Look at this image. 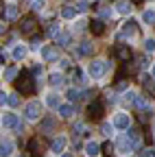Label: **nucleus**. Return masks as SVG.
Here are the masks:
<instances>
[{
    "label": "nucleus",
    "instance_id": "f257e3e1",
    "mask_svg": "<svg viewBox=\"0 0 155 157\" xmlns=\"http://www.w3.org/2000/svg\"><path fill=\"white\" fill-rule=\"evenodd\" d=\"M15 90H17V92H22V94H33V90H35L33 78H31L29 74H22V76L15 81Z\"/></svg>",
    "mask_w": 155,
    "mask_h": 157
},
{
    "label": "nucleus",
    "instance_id": "f03ea898",
    "mask_svg": "<svg viewBox=\"0 0 155 157\" xmlns=\"http://www.w3.org/2000/svg\"><path fill=\"white\" fill-rule=\"evenodd\" d=\"M87 70H90V76H92V78H101V76L105 74V70H107V63L103 61V59H96V61L90 63Z\"/></svg>",
    "mask_w": 155,
    "mask_h": 157
},
{
    "label": "nucleus",
    "instance_id": "7ed1b4c3",
    "mask_svg": "<svg viewBox=\"0 0 155 157\" xmlns=\"http://www.w3.org/2000/svg\"><path fill=\"white\" fill-rule=\"evenodd\" d=\"M24 116L29 118V120H37V118H40L42 116V105L40 103H29L26 107H24Z\"/></svg>",
    "mask_w": 155,
    "mask_h": 157
},
{
    "label": "nucleus",
    "instance_id": "20e7f679",
    "mask_svg": "<svg viewBox=\"0 0 155 157\" xmlns=\"http://www.w3.org/2000/svg\"><path fill=\"white\" fill-rule=\"evenodd\" d=\"M116 146H118V151H120V153H129V151H131L135 144H133V140H131V135L127 133V135H120V137H118Z\"/></svg>",
    "mask_w": 155,
    "mask_h": 157
},
{
    "label": "nucleus",
    "instance_id": "39448f33",
    "mask_svg": "<svg viewBox=\"0 0 155 157\" xmlns=\"http://www.w3.org/2000/svg\"><path fill=\"white\" fill-rule=\"evenodd\" d=\"M2 127L7 129H20V118L15 113H5L2 116Z\"/></svg>",
    "mask_w": 155,
    "mask_h": 157
},
{
    "label": "nucleus",
    "instance_id": "423d86ee",
    "mask_svg": "<svg viewBox=\"0 0 155 157\" xmlns=\"http://www.w3.org/2000/svg\"><path fill=\"white\" fill-rule=\"evenodd\" d=\"M87 113H90L92 118H101V116H103V103H101V101H92V103L87 105Z\"/></svg>",
    "mask_w": 155,
    "mask_h": 157
},
{
    "label": "nucleus",
    "instance_id": "0eeeda50",
    "mask_svg": "<svg viewBox=\"0 0 155 157\" xmlns=\"http://www.w3.org/2000/svg\"><path fill=\"white\" fill-rule=\"evenodd\" d=\"M129 122H131V120H129V116L122 113V111H120V113H116V118H114V124L118 127V129H129Z\"/></svg>",
    "mask_w": 155,
    "mask_h": 157
},
{
    "label": "nucleus",
    "instance_id": "6e6552de",
    "mask_svg": "<svg viewBox=\"0 0 155 157\" xmlns=\"http://www.w3.org/2000/svg\"><path fill=\"white\" fill-rule=\"evenodd\" d=\"M118 13L122 15H129L131 13V0H116V7H114Z\"/></svg>",
    "mask_w": 155,
    "mask_h": 157
},
{
    "label": "nucleus",
    "instance_id": "1a4fd4ad",
    "mask_svg": "<svg viewBox=\"0 0 155 157\" xmlns=\"http://www.w3.org/2000/svg\"><path fill=\"white\" fill-rule=\"evenodd\" d=\"M116 57H118L120 59V61H129V59H131V48L129 46H116Z\"/></svg>",
    "mask_w": 155,
    "mask_h": 157
},
{
    "label": "nucleus",
    "instance_id": "9d476101",
    "mask_svg": "<svg viewBox=\"0 0 155 157\" xmlns=\"http://www.w3.org/2000/svg\"><path fill=\"white\" fill-rule=\"evenodd\" d=\"M76 13H79V7H72V5H68V7L61 9V17L64 20H74Z\"/></svg>",
    "mask_w": 155,
    "mask_h": 157
},
{
    "label": "nucleus",
    "instance_id": "9b49d317",
    "mask_svg": "<svg viewBox=\"0 0 155 157\" xmlns=\"http://www.w3.org/2000/svg\"><path fill=\"white\" fill-rule=\"evenodd\" d=\"M37 29V22L33 17H26V20H22V33H26V35H31L33 31Z\"/></svg>",
    "mask_w": 155,
    "mask_h": 157
},
{
    "label": "nucleus",
    "instance_id": "f8f14e48",
    "mask_svg": "<svg viewBox=\"0 0 155 157\" xmlns=\"http://www.w3.org/2000/svg\"><path fill=\"white\" fill-rule=\"evenodd\" d=\"M101 151H103V148L96 144V142H85V155H87V157H96Z\"/></svg>",
    "mask_w": 155,
    "mask_h": 157
},
{
    "label": "nucleus",
    "instance_id": "ddd939ff",
    "mask_svg": "<svg viewBox=\"0 0 155 157\" xmlns=\"http://www.w3.org/2000/svg\"><path fill=\"white\" fill-rule=\"evenodd\" d=\"M142 20H144V24H155V7H149L142 11Z\"/></svg>",
    "mask_w": 155,
    "mask_h": 157
},
{
    "label": "nucleus",
    "instance_id": "4468645a",
    "mask_svg": "<svg viewBox=\"0 0 155 157\" xmlns=\"http://www.w3.org/2000/svg\"><path fill=\"white\" fill-rule=\"evenodd\" d=\"M135 33V22H127L120 26V37H131Z\"/></svg>",
    "mask_w": 155,
    "mask_h": 157
},
{
    "label": "nucleus",
    "instance_id": "2eb2a0df",
    "mask_svg": "<svg viewBox=\"0 0 155 157\" xmlns=\"http://www.w3.org/2000/svg\"><path fill=\"white\" fill-rule=\"evenodd\" d=\"M5 15H7V20H15L17 17V7L13 5V2H9V5H5Z\"/></svg>",
    "mask_w": 155,
    "mask_h": 157
},
{
    "label": "nucleus",
    "instance_id": "dca6fc26",
    "mask_svg": "<svg viewBox=\"0 0 155 157\" xmlns=\"http://www.w3.org/2000/svg\"><path fill=\"white\" fill-rule=\"evenodd\" d=\"M64 146H66V137H57V140H52V144H50V148H52L55 153H61Z\"/></svg>",
    "mask_w": 155,
    "mask_h": 157
},
{
    "label": "nucleus",
    "instance_id": "f3484780",
    "mask_svg": "<svg viewBox=\"0 0 155 157\" xmlns=\"http://www.w3.org/2000/svg\"><path fill=\"white\" fill-rule=\"evenodd\" d=\"M24 57H26V48L22 44H17L13 48V59H15V61H20V59H24Z\"/></svg>",
    "mask_w": 155,
    "mask_h": 157
},
{
    "label": "nucleus",
    "instance_id": "a211bd4d",
    "mask_svg": "<svg viewBox=\"0 0 155 157\" xmlns=\"http://www.w3.org/2000/svg\"><path fill=\"white\" fill-rule=\"evenodd\" d=\"M46 105L52 107V109H55V107H61V105H59V96H57V94H48V96H46Z\"/></svg>",
    "mask_w": 155,
    "mask_h": 157
},
{
    "label": "nucleus",
    "instance_id": "6ab92c4d",
    "mask_svg": "<svg viewBox=\"0 0 155 157\" xmlns=\"http://www.w3.org/2000/svg\"><path fill=\"white\" fill-rule=\"evenodd\" d=\"M11 148H13V144H11L9 140H2V146H0V155H2V157H9V155H11Z\"/></svg>",
    "mask_w": 155,
    "mask_h": 157
},
{
    "label": "nucleus",
    "instance_id": "aec40b11",
    "mask_svg": "<svg viewBox=\"0 0 155 157\" xmlns=\"http://www.w3.org/2000/svg\"><path fill=\"white\" fill-rule=\"evenodd\" d=\"M42 55H44V59H55L57 57V46H46L42 50Z\"/></svg>",
    "mask_w": 155,
    "mask_h": 157
},
{
    "label": "nucleus",
    "instance_id": "412c9836",
    "mask_svg": "<svg viewBox=\"0 0 155 157\" xmlns=\"http://www.w3.org/2000/svg\"><path fill=\"white\" fill-rule=\"evenodd\" d=\"M90 29H92L94 35H103V22H101V20H94V22L90 24Z\"/></svg>",
    "mask_w": 155,
    "mask_h": 157
},
{
    "label": "nucleus",
    "instance_id": "4be33fe9",
    "mask_svg": "<svg viewBox=\"0 0 155 157\" xmlns=\"http://www.w3.org/2000/svg\"><path fill=\"white\" fill-rule=\"evenodd\" d=\"M135 107H138V109H149V98L146 96H138V98H135Z\"/></svg>",
    "mask_w": 155,
    "mask_h": 157
},
{
    "label": "nucleus",
    "instance_id": "5701e85b",
    "mask_svg": "<svg viewBox=\"0 0 155 157\" xmlns=\"http://www.w3.org/2000/svg\"><path fill=\"white\" fill-rule=\"evenodd\" d=\"M59 113H61L64 118H70V116L74 113V107H72V105H61V107H59Z\"/></svg>",
    "mask_w": 155,
    "mask_h": 157
},
{
    "label": "nucleus",
    "instance_id": "b1692460",
    "mask_svg": "<svg viewBox=\"0 0 155 157\" xmlns=\"http://www.w3.org/2000/svg\"><path fill=\"white\" fill-rule=\"evenodd\" d=\"M15 74H17V68H15V66L7 68V70H5V81H11V78H15Z\"/></svg>",
    "mask_w": 155,
    "mask_h": 157
},
{
    "label": "nucleus",
    "instance_id": "393cba45",
    "mask_svg": "<svg viewBox=\"0 0 155 157\" xmlns=\"http://www.w3.org/2000/svg\"><path fill=\"white\" fill-rule=\"evenodd\" d=\"M68 42H70V33H64L57 37V46H68Z\"/></svg>",
    "mask_w": 155,
    "mask_h": 157
},
{
    "label": "nucleus",
    "instance_id": "a878e982",
    "mask_svg": "<svg viewBox=\"0 0 155 157\" xmlns=\"http://www.w3.org/2000/svg\"><path fill=\"white\" fill-rule=\"evenodd\" d=\"M92 50H94V46H92L90 42H83V44H81V48H79V52H81V55H90Z\"/></svg>",
    "mask_w": 155,
    "mask_h": 157
},
{
    "label": "nucleus",
    "instance_id": "bb28decb",
    "mask_svg": "<svg viewBox=\"0 0 155 157\" xmlns=\"http://www.w3.org/2000/svg\"><path fill=\"white\" fill-rule=\"evenodd\" d=\"M64 83V76L61 74H50V85H57V87H59Z\"/></svg>",
    "mask_w": 155,
    "mask_h": 157
},
{
    "label": "nucleus",
    "instance_id": "cd10ccee",
    "mask_svg": "<svg viewBox=\"0 0 155 157\" xmlns=\"http://www.w3.org/2000/svg\"><path fill=\"white\" fill-rule=\"evenodd\" d=\"M59 31H61L59 24H50V26H48V35H50V37H59Z\"/></svg>",
    "mask_w": 155,
    "mask_h": 157
},
{
    "label": "nucleus",
    "instance_id": "c85d7f7f",
    "mask_svg": "<svg viewBox=\"0 0 155 157\" xmlns=\"http://www.w3.org/2000/svg\"><path fill=\"white\" fill-rule=\"evenodd\" d=\"M144 48H146V52H153V50H155V39H153V37H146Z\"/></svg>",
    "mask_w": 155,
    "mask_h": 157
},
{
    "label": "nucleus",
    "instance_id": "c756f323",
    "mask_svg": "<svg viewBox=\"0 0 155 157\" xmlns=\"http://www.w3.org/2000/svg\"><path fill=\"white\" fill-rule=\"evenodd\" d=\"M7 105H11V107H17V105H20V101H17V94H9Z\"/></svg>",
    "mask_w": 155,
    "mask_h": 157
},
{
    "label": "nucleus",
    "instance_id": "7c9ffc66",
    "mask_svg": "<svg viewBox=\"0 0 155 157\" xmlns=\"http://www.w3.org/2000/svg\"><path fill=\"white\" fill-rule=\"evenodd\" d=\"M81 96H83V94H81L79 90H70V92H68V98H70V101H76V98H81Z\"/></svg>",
    "mask_w": 155,
    "mask_h": 157
},
{
    "label": "nucleus",
    "instance_id": "2f4dec72",
    "mask_svg": "<svg viewBox=\"0 0 155 157\" xmlns=\"http://www.w3.org/2000/svg\"><path fill=\"white\" fill-rule=\"evenodd\" d=\"M101 131H103V135H111L114 127H111V124H107V122H103V124H101Z\"/></svg>",
    "mask_w": 155,
    "mask_h": 157
},
{
    "label": "nucleus",
    "instance_id": "473e14b6",
    "mask_svg": "<svg viewBox=\"0 0 155 157\" xmlns=\"http://www.w3.org/2000/svg\"><path fill=\"white\" fill-rule=\"evenodd\" d=\"M114 151H116V146H114V144H111V142H107V144H105V146H103V153H105V155H111V153H114Z\"/></svg>",
    "mask_w": 155,
    "mask_h": 157
},
{
    "label": "nucleus",
    "instance_id": "72a5a7b5",
    "mask_svg": "<svg viewBox=\"0 0 155 157\" xmlns=\"http://www.w3.org/2000/svg\"><path fill=\"white\" fill-rule=\"evenodd\" d=\"M42 5H44V0H31V9H33V11L42 9Z\"/></svg>",
    "mask_w": 155,
    "mask_h": 157
},
{
    "label": "nucleus",
    "instance_id": "f704fd0d",
    "mask_svg": "<svg viewBox=\"0 0 155 157\" xmlns=\"http://www.w3.org/2000/svg\"><path fill=\"white\" fill-rule=\"evenodd\" d=\"M111 15H114V11H111V9H101V17H103V20H107V17L111 20Z\"/></svg>",
    "mask_w": 155,
    "mask_h": 157
},
{
    "label": "nucleus",
    "instance_id": "c9c22d12",
    "mask_svg": "<svg viewBox=\"0 0 155 157\" xmlns=\"http://www.w3.org/2000/svg\"><path fill=\"white\" fill-rule=\"evenodd\" d=\"M29 148H31L33 153H37V148H40V142H37V140H31V142H29Z\"/></svg>",
    "mask_w": 155,
    "mask_h": 157
},
{
    "label": "nucleus",
    "instance_id": "e433bc0d",
    "mask_svg": "<svg viewBox=\"0 0 155 157\" xmlns=\"http://www.w3.org/2000/svg\"><path fill=\"white\" fill-rule=\"evenodd\" d=\"M52 124H55V120H52V118H46V120L42 122V127H44V129H50Z\"/></svg>",
    "mask_w": 155,
    "mask_h": 157
},
{
    "label": "nucleus",
    "instance_id": "4c0bfd02",
    "mask_svg": "<svg viewBox=\"0 0 155 157\" xmlns=\"http://www.w3.org/2000/svg\"><path fill=\"white\" fill-rule=\"evenodd\" d=\"M76 7H79V11H85V9H87V2H85V0H83V2H79V5H76Z\"/></svg>",
    "mask_w": 155,
    "mask_h": 157
},
{
    "label": "nucleus",
    "instance_id": "58836bf2",
    "mask_svg": "<svg viewBox=\"0 0 155 157\" xmlns=\"http://www.w3.org/2000/svg\"><path fill=\"white\" fill-rule=\"evenodd\" d=\"M33 74H42V66H33Z\"/></svg>",
    "mask_w": 155,
    "mask_h": 157
},
{
    "label": "nucleus",
    "instance_id": "ea45409f",
    "mask_svg": "<svg viewBox=\"0 0 155 157\" xmlns=\"http://www.w3.org/2000/svg\"><path fill=\"white\" fill-rule=\"evenodd\" d=\"M142 157H155L153 151H142Z\"/></svg>",
    "mask_w": 155,
    "mask_h": 157
},
{
    "label": "nucleus",
    "instance_id": "a19ab883",
    "mask_svg": "<svg viewBox=\"0 0 155 157\" xmlns=\"http://www.w3.org/2000/svg\"><path fill=\"white\" fill-rule=\"evenodd\" d=\"M146 66H149V61H146V59L142 57V59H140V68H146Z\"/></svg>",
    "mask_w": 155,
    "mask_h": 157
},
{
    "label": "nucleus",
    "instance_id": "79ce46f5",
    "mask_svg": "<svg viewBox=\"0 0 155 157\" xmlns=\"http://www.w3.org/2000/svg\"><path fill=\"white\" fill-rule=\"evenodd\" d=\"M61 157H72V155H70V153H66V155H61Z\"/></svg>",
    "mask_w": 155,
    "mask_h": 157
},
{
    "label": "nucleus",
    "instance_id": "37998d69",
    "mask_svg": "<svg viewBox=\"0 0 155 157\" xmlns=\"http://www.w3.org/2000/svg\"><path fill=\"white\" fill-rule=\"evenodd\" d=\"M153 78H155V66H153Z\"/></svg>",
    "mask_w": 155,
    "mask_h": 157
},
{
    "label": "nucleus",
    "instance_id": "c03bdc74",
    "mask_svg": "<svg viewBox=\"0 0 155 157\" xmlns=\"http://www.w3.org/2000/svg\"><path fill=\"white\" fill-rule=\"evenodd\" d=\"M133 2H140V0H133Z\"/></svg>",
    "mask_w": 155,
    "mask_h": 157
},
{
    "label": "nucleus",
    "instance_id": "a18cd8bd",
    "mask_svg": "<svg viewBox=\"0 0 155 157\" xmlns=\"http://www.w3.org/2000/svg\"><path fill=\"white\" fill-rule=\"evenodd\" d=\"M24 157H26V155H24Z\"/></svg>",
    "mask_w": 155,
    "mask_h": 157
}]
</instances>
